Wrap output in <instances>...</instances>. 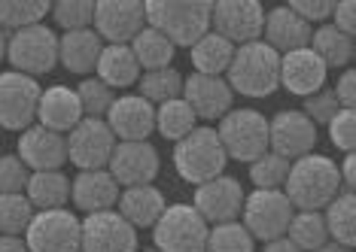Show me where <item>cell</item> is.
I'll return each instance as SVG.
<instances>
[{
	"label": "cell",
	"instance_id": "53",
	"mask_svg": "<svg viewBox=\"0 0 356 252\" xmlns=\"http://www.w3.org/2000/svg\"><path fill=\"white\" fill-rule=\"evenodd\" d=\"M137 252H159L156 246H149V249H137Z\"/></svg>",
	"mask_w": 356,
	"mask_h": 252
},
{
	"label": "cell",
	"instance_id": "8",
	"mask_svg": "<svg viewBox=\"0 0 356 252\" xmlns=\"http://www.w3.org/2000/svg\"><path fill=\"white\" fill-rule=\"evenodd\" d=\"M293 204L283 194V189H253L244 198L241 210V225L250 231L253 240L268 243L274 237H283L293 222Z\"/></svg>",
	"mask_w": 356,
	"mask_h": 252
},
{
	"label": "cell",
	"instance_id": "31",
	"mask_svg": "<svg viewBox=\"0 0 356 252\" xmlns=\"http://www.w3.org/2000/svg\"><path fill=\"white\" fill-rule=\"evenodd\" d=\"M128 49H131V55L137 58V64H140L143 73L171 67L174 52H177V46L171 43V40H168L165 34H159L156 28H149V24L131 40V43H128Z\"/></svg>",
	"mask_w": 356,
	"mask_h": 252
},
{
	"label": "cell",
	"instance_id": "5",
	"mask_svg": "<svg viewBox=\"0 0 356 252\" xmlns=\"http://www.w3.org/2000/svg\"><path fill=\"white\" fill-rule=\"evenodd\" d=\"M216 137L229 158L253 165L256 158L268 152V119L250 107L229 110L216 125Z\"/></svg>",
	"mask_w": 356,
	"mask_h": 252
},
{
	"label": "cell",
	"instance_id": "39",
	"mask_svg": "<svg viewBox=\"0 0 356 252\" xmlns=\"http://www.w3.org/2000/svg\"><path fill=\"white\" fill-rule=\"evenodd\" d=\"M76 97H79V107H83V116L86 119H104L110 110V103L116 101L113 88H107L98 76H88L79 83L76 88Z\"/></svg>",
	"mask_w": 356,
	"mask_h": 252
},
{
	"label": "cell",
	"instance_id": "16",
	"mask_svg": "<svg viewBox=\"0 0 356 252\" xmlns=\"http://www.w3.org/2000/svg\"><path fill=\"white\" fill-rule=\"evenodd\" d=\"M159 152L149 140L140 143H116L110 156V176L116 180L119 189H134V185H152V180L159 176Z\"/></svg>",
	"mask_w": 356,
	"mask_h": 252
},
{
	"label": "cell",
	"instance_id": "38",
	"mask_svg": "<svg viewBox=\"0 0 356 252\" xmlns=\"http://www.w3.org/2000/svg\"><path fill=\"white\" fill-rule=\"evenodd\" d=\"M34 213L37 210L31 207V201L25 194H0V234L25 237Z\"/></svg>",
	"mask_w": 356,
	"mask_h": 252
},
{
	"label": "cell",
	"instance_id": "40",
	"mask_svg": "<svg viewBox=\"0 0 356 252\" xmlns=\"http://www.w3.org/2000/svg\"><path fill=\"white\" fill-rule=\"evenodd\" d=\"M49 12L64 34L67 31H86L95 22V0H61Z\"/></svg>",
	"mask_w": 356,
	"mask_h": 252
},
{
	"label": "cell",
	"instance_id": "52",
	"mask_svg": "<svg viewBox=\"0 0 356 252\" xmlns=\"http://www.w3.org/2000/svg\"><path fill=\"white\" fill-rule=\"evenodd\" d=\"M6 58V31H0V61Z\"/></svg>",
	"mask_w": 356,
	"mask_h": 252
},
{
	"label": "cell",
	"instance_id": "36",
	"mask_svg": "<svg viewBox=\"0 0 356 252\" xmlns=\"http://www.w3.org/2000/svg\"><path fill=\"white\" fill-rule=\"evenodd\" d=\"M52 6L46 0H0V31H22L40 24Z\"/></svg>",
	"mask_w": 356,
	"mask_h": 252
},
{
	"label": "cell",
	"instance_id": "20",
	"mask_svg": "<svg viewBox=\"0 0 356 252\" xmlns=\"http://www.w3.org/2000/svg\"><path fill=\"white\" fill-rule=\"evenodd\" d=\"M31 174L37 170H61L67 165V137L55 134L43 125H31L19 137V152H15Z\"/></svg>",
	"mask_w": 356,
	"mask_h": 252
},
{
	"label": "cell",
	"instance_id": "49",
	"mask_svg": "<svg viewBox=\"0 0 356 252\" xmlns=\"http://www.w3.org/2000/svg\"><path fill=\"white\" fill-rule=\"evenodd\" d=\"M262 252H302V249H298L296 243L289 240L286 234H283V237H274V240H268V243H265V246H262Z\"/></svg>",
	"mask_w": 356,
	"mask_h": 252
},
{
	"label": "cell",
	"instance_id": "21",
	"mask_svg": "<svg viewBox=\"0 0 356 252\" xmlns=\"http://www.w3.org/2000/svg\"><path fill=\"white\" fill-rule=\"evenodd\" d=\"M326 76H329V67L311 52V46L280 55V85L289 94L296 97L317 94L320 88H326Z\"/></svg>",
	"mask_w": 356,
	"mask_h": 252
},
{
	"label": "cell",
	"instance_id": "28",
	"mask_svg": "<svg viewBox=\"0 0 356 252\" xmlns=\"http://www.w3.org/2000/svg\"><path fill=\"white\" fill-rule=\"evenodd\" d=\"M25 198L31 201V207L37 213H43V210H64L70 201V180L61 170H37L28 180Z\"/></svg>",
	"mask_w": 356,
	"mask_h": 252
},
{
	"label": "cell",
	"instance_id": "11",
	"mask_svg": "<svg viewBox=\"0 0 356 252\" xmlns=\"http://www.w3.org/2000/svg\"><path fill=\"white\" fill-rule=\"evenodd\" d=\"M147 28V3L140 0H98L92 31L104 46H128Z\"/></svg>",
	"mask_w": 356,
	"mask_h": 252
},
{
	"label": "cell",
	"instance_id": "45",
	"mask_svg": "<svg viewBox=\"0 0 356 252\" xmlns=\"http://www.w3.org/2000/svg\"><path fill=\"white\" fill-rule=\"evenodd\" d=\"M289 10H293L302 22L317 24V22L332 19V10H335V3H329V0H293V3H289Z\"/></svg>",
	"mask_w": 356,
	"mask_h": 252
},
{
	"label": "cell",
	"instance_id": "2",
	"mask_svg": "<svg viewBox=\"0 0 356 252\" xmlns=\"http://www.w3.org/2000/svg\"><path fill=\"white\" fill-rule=\"evenodd\" d=\"M225 83L241 97H253V101L271 97L280 88V55L262 40L234 46Z\"/></svg>",
	"mask_w": 356,
	"mask_h": 252
},
{
	"label": "cell",
	"instance_id": "4",
	"mask_svg": "<svg viewBox=\"0 0 356 252\" xmlns=\"http://www.w3.org/2000/svg\"><path fill=\"white\" fill-rule=\"evenodd\" d=\"M210 6L201 0H149L147 24L165 34L174 46H195L210 31Z\"/></svg>",
	"mask_w": 356,
	"mask_h": 252
},
{
	"label": "cell",
	"instance_id": "34",
	"mask_svg": "<svg viewBox=\"0 0 356 252\" xmlns=\"http://www.w3.org/2000/svg\"><path fill=\"white\" fill-rule=\"evenodd\" d=\"M137 83H140V97L147 103H152V107H161V103L183 97V73L174 67L147 70V73H140Z\"/></svg>",
	"mask_w": 356,
	"mask_h": 252
},
{
	"label": "cell",
	"instance_id": "1",
	"mask_svg": "<svg viewBox=\"0 0 356 252\" xmlns=\"http://www.w3.org/2000/svg\"><path fill=\"white\" fill-rule=\"evenodd\" d=\"M283 185H286L283 194L289 198L293 210H305V213H323V207L338 192H344L338 165L329 156H320V152H311V156L293 161Z\"/></svg>",
	"mask_w": 356,
	"mask_h": 252
},
{
	"label": "cell",
	"instance_id": "12",
	"mask_svg": "<svg viewBox=\"0 0 356 252\" xmlns=\"http://www.w3.org/2000/svg\"><path fill=\"white\" fill-rule=\"evenodd\" d=\"M265 10L256 0H220L210 6V31L229 40L232 46H244L262 40Z\"/></svg>",
	"mask_w": 356,
	"mask_h": 252
},
{
	"label": "cell",
	"instance_id": "47",
	"mask_svg": "<svg viewBox=\"0 0 356 252\" xmlns=\"http://www.w3.org/2000/svg\"><path fill=\"white\" fill-rule=\"evenodd\" d=\"M332 94H335V101H338L341 110H353V103H356V73L344 70L341 76H338L335 88H332Z\"/></svg>",
	"mask_w": 356,
	"mask_h": 252
},
{
	"label": "cell",
	"instance_id": "17",
	"mask_svg": "<svg viewBox=\"0 0 356 252\" xmlns=\"http://www.w3.org/2000/svg\"><path fill=\"white\" fill-rule=\"evenodd\" d=\"M137 231L125 222L116 210L92 213L83 219V240L79 252H137Z\"/></svg>",
	"mask_w": 356,
	"mask_h": 252
},
{
	"label": "cell",
	"instance_id": "13",
	"mask_svg": "<svg viewBox=\"0 0 356 252\" xmlns=\"http://www.w3.org/2000/svg\"><path fill=\"white\" fill-rule=\"evenodd\" d=\"M317 146V125L302 110H280L268 119V152L286 158L289 165L311 156Z\"/></svg>",
	"mask_w": 356,
	"mask_h": 252
},
{
	"label": "cell",
	"instance_id": "37",
	"mask_svg": "<svg viewBox=\"0 0 356 252\" xmlns=\"http://www.w3.org/2000/svg\"><path fill=\"white\" fill-rule=\"evenodd\" d=\"M204 252H256V240L241 222L210 225Z\"/></svg>",
	"mask_w": 356,
	"mask_h": 252
},
{
	"label": "cell",
	"instance_id": "23",
	"mask_svg": "<svg viewBox=\"0 0 356 252\" xmlns=\"http://www.w3.org/2000/svg\"><path fill=\"white\" fill-rule=\"evenodd\" d=\"M83 119H86V116H83V107H79L76 88L49 85L43 94H40V103H37V125H43V128H49V131H55V134H64V137H67Z\"/></svg>",
	"mask_w": 356,
	"mask_h": 252
},
{
	"label": "cell",
	"instance_id": "26",
	"mask_svg": "<svg viewBox=\"0 0 356 252\" xmlns=\"http://www.w3.org/2000/svg\"><path fill=\"white\" fill-rule=\"evenodd\" d=\"M165 194H161L156 185H134V189H122L119 194L116 213L131 225L134 231L140 228H152V225L165 213Z\"/></svg>",
	"mask_w": 356,
	"mask_h": 252
},
{
	"label": "cell",
	"instance_id": "6",
	"mask_svg": "<svg viewBox=\"0 0 356 252\" xmlns=\"http://www.w3.org/2000/svg\"><path fill=\"white\" fill-rule=\"evenodd\" d=\"M6 61L15 73L37 79L55 70L58 64V34L49 24H31V28L6 34Z\"/></svg>",
	"mask_w": 356,
	"mask_h": 252
},
{
	"label": "cell",
	"instance_id": "35",
	"mask_svg": "<svg viewBox=\"0 0 356 252\" xmlns=\"http://www.w3.org/2000/svg\"><path fill=\"white\" fill-rule=\"evenodd\" d=\"M286 237L296 243L302 252H317L320 246L329 243V231L326 222H323V213H305V210H296L293 222L286 228Z\"/></svg>",
	"mask_w": 356,
	"mask_h": 252
},
{
	"label": "cell",
	"instance_id": "44",
	"mask_svg": "<svg viewBox=\"0 0 356 252\" xmlns=\"http://www.w3.org/2000/svg\"><path fill=\"white\" fill-rule=\"evenodd\" d=\"M341 110L335 101V94H332V88H320L317 94L305 97V116L314 121V125H329V119L335 116V112Z\"/></svg>",
	"mask_w": 356,
	"mask_h": 252
},
{
	"label": "cell",
	"instance_id": "51",
	"mask_svg": "<svg viewBox=\"0 0 356 252\" xmlns=\"http://www.w3.org/2000/svg\"><path fill=\"white\" fill-rule=\"evenodd\" d=\"M317 252H353V249H347V246H341V243H326V246H320Z\"/></svg>",
	"mask_w": 356,
	"mask_h": 252
},
{
	"label": "cell",
	"instance_id": "33",
	"mask_svg": "<svg viewBox=\"0 0 356 252\" xmlns=\"http://www.w3.org/2000/svg\"><path fill=\"white\" fill-rule=\"evenodd\" d=\"M198 128V116L192 112V107L177 97V101H168L156 107V131L171 143H180L186 134H192Z\"/></svg>",
	"mask_w": 356,
	"mask_h": 252
},
{
	"label": "cell",
	"instance_id": "43",
	"mask_svg": "<svg viewBox=\"0 0 356 252\" xmlns=\"http://www.w3.org/2000/svg\"><path fill=\"white\" fill-rule=\"evenodd\" d=\"M329 140L335 143V149H341L344 156L353 152L356 143V112L353 110H338L335 116L329 119Z\"/></svg>",
	"mask_w": 356,
	"mask_h": 252
},
{
	"label": "cell",
	"instance_id": "25",
	"mask_svg": "<svg viewBox=\"0 0 356 252\" xmlns=\"http://www.w3.org/2000/svg\"><path fill=\"white\" fill-rule=\"evenodd\" d=\"M101 52H104V40L92 28L67 31V34L58 37V64L67 73H76V76L95 73Z\"/></svg>",
	"mask_w": 356,
	"mask_h": 252
},
{
	"label": "cell",
	"instance_id": "15",
	"mask_svg": "<svg viewBox=\"0 0 356 252\" xmlns=\"http://www.w3.org/2000/svg\"><path fill=\"white\" fill-rule=\"evenodd\" d=\"M244 185H241L234 176H216L204 185H195V198H192V207L195 213L204 219L207 225H222V222H238L241 210H244Z\"/></svg>",
	"mask_w": 356,
	"mask_h": 252
},
{
	"label": "cell",
	"instance_id": "9",
	"mask_svg": "<svg viewBox=\"0 0 356 252\" xmlns=\"http://www.w3.org/2000/svg\"><path fill=\"white\" fill-rule=\"evenodd\" d=\"M79 240H83V219L67 207L34 213L25 231L28 252H79Z\"/></svg>",
	"mask_w": 356,
	"mask_h": 252
},
{
	"label": "cell",
	"instance_id": "7",
	"mask_svg": "<svg viewBox=\"0 0 356 252\" xmlns=\"http://www.w3.org/2000/svg\"><path fill=\"white\" fill-rule=\"evenodd\" d=\"M210 225L192 204H168L152 225V246L159 252H204Z\"/></svg>",
	"mask_w": 356,
	"mask_h": 252
},
{
	"label": "cell",
	"instance_id": "48",
	"mask_svg": "<svg viewBox=\"0 0 356 252\" xmlns=\"http://www.w3.org/2000/svg\"><path fill=\"white\" fill-rule=\"evenodd\" d=\"M338 176H341V189L353 192V185H356V158H353V152L350 156H344V161L338 165Z\"/></svg>",
	"mask_w": 356,
	"mask_h": 252
},
{
	"label": "cell",
	"instance_id": "27",
	"mask_svg": "<svg viewBox=\"0 0 356 252\" xmlns=\"http://www.w3.org/2000/svg\"><path fill=\"white\" fill-rule=\"evenodd\" d=\"M95 76L107 88H113V92L116 88H131L140 79V64H137L128 46H104L98 67H95Z\"/></svg>",
	"mask_w": 356,
	"mask_h": 252
},
{
	"label": "cell",
	"instance_id": "30",
	"mask_svg": "<svg viewBox=\"0 0 356 252\" xmlns=\"http://www.w3.org/2000/svg\"><path fill=\"white\" fill-rule=\"evenodd\" d=\"M232 55H234V46L229 40H222L220 34H213V31H207L195 46H189L192 67H195V73H201V76H225V70H229V64H232Z\"/></svg>",
	"mask_w": 356,
	"mask_h": 252
},
{
	"label": "cell",
	"instance_id": "3",
	"mask_svg": "<svg viewBox=\"0 0 356 252\" xmlns=\"http://www.w3.org/2000/svg\"><path fill=\"white\" fill-rule=\"evenodd\" d=\"M229 156H225L216 128L198 125L192 134H186L180 143H174V167L180 180L192 185H204L225 174Z\"/></svg>",
	"mask_w": 356,
	"mask_h": 252
},
{
	"label": "cell",
	"instance_id": "50",
	"mask_svg": "<svg viewBox=\"0 0 356 252\" xmlns=\"http://www.w3.org/2000/svg\"><path fill=\"white\" fill-rule=\"evenodd\" d=\"M0 252H28L25 237H10V234H0Z\"/></svg>",
	"mask_w": 356,
	"mask_h": 252
},
{
	"label": "cell",
	"instance_id": "32",
	"mask_svg": "<svg viewBox=\"0 0 356 252\" xmlns=\"http://www.w3.org/2000/svg\"><path fill=\"white\" fill-rule=\"evenodd\" d=\"M311 52L326 64V67H347L356 55V43L353 37L341 34L332 24H320L317 31L311 34Z\"/></svg>",
	"mask_w": 356,
	"mask_h": 252
},
{
	"label": "cell",
	"instance_id": "22",
	"mask_svg": "<svg viewBox=\"0 0 356 252\" xmlns=\"http://www.w3.org/2000/svg\"><path fill=\"white\" fill-rule=\"evenodd\" d=\"M119 194H122V189L110 176V170H79L74 180H70V201L86 216L116 210Z\"/></svg>",
	"mask_w": 356,
	"mask_h": 252
},
{
	"label": "cell",
	"instance_id": "24",
	"mask_svg": "<svg viewBox=\"0 0 356 252\" xmlns=\"http://www.w3.org/2000/svg\"><path fill=\"white\" fill-rule=\"evenodd\" d=\"M311 24L302 22L289 6H277V10L265 12V28H262V43H268L277 55L296 52V49L311 46Z\"/></svg>",
	"mask_w": 356,
	"mask_h": 252
},
{
	"label": "cell",
	"instance_id": "14",
	"mask_svg": "<svg viewBox=\"0 0 356 252\" xmlns=\"http://www.w3.org/2000/svg\"><path fill=\"white\" fill-rule=\"evenodd\" d=\"M116 137L104 119H83L67 134V161L79 170H107Z\"/></svg>",
	"mask_w": 356,
	"mask_h": 252
},
{
	"label": "cell",
	"instance_id": "46",
	"mask_svg": "<svg viewBox=\"0 0 356 252\" xmlns=\"http://www.w3.org/2000/svg\"><path fill=\"white\" fill-rule=\"evenodd\" d=\"M332 28H338L347 37L356 34V3L353 0H341V3H335V10H332Z\"/></svg>",
	"mask_w": 356,
	"mask_h": 252
},
{
	"label": "cell",
	"instance_id": "19",
	"mask_svg": "<svg viewBox=\"0 0 356 252\" xmlns=\"http://www.w3.org/2000/svg\"><path fill=\"white\" fill-rule=\"evenodd\" d=\"M183 101L192 107L198 121H220L225 112L234 110V92L225 83V76L189 73V79H183Z\"/></svg>",
	"mask_w": 356,
	"mask_h": 252
},
{
	"label": "cell",
	"instance_id": "29",
	"mask_svg": "<svg viewBox=\"0 0 356 252\" xmlns=\"http://www.w3.org/2000/svg\"><path fill=\"white\" fill-rule=\"evenodd\" d=\"M323 222H326L329 240L353 249L356 243V198L353 192H338L335 198L323 207Z\"/></svg>",
	"mask_w": 356,
	"mask_h": 252
},
{
	"label": "cell",
	"instance_id": "10",
	"mask_svg": "<svg viewBox=\"0 0 356 252\" xmlns=\"http://www.w3.org/2000/svg\"><path fill=\"white\" fill-rule=\"evenodd\" d=\"M40 94H43V88H40L37 79L15 70L0 73V128L28 131L37 121Z\"/></svg>",
	"mask_w": 356,
	"mask_h": 252
},
{
	"label": "cell",
	"instance_id": "41",
	"mask_svg": "<svg viewBox=\"0 0 356 252\" xmlns=\"http://www.w3.org/2000/svg\"><path fill=\"white\" fill-rule=\"evenodd\" d=\"M289 174V161L274 156V152H265L262 158H256L250 165V180H253L256 189H283Z\"/></svg>",
	"mask_w": 356,
	"mask_h": 252
},
{
	"label": "cell",
	"instance_id": "42",
	"mask_svg": "<svg viewBox=\"0 0 356 252\" xmlns=\"http://www.w3.org/2000/svg\"><path fill=\"white\" fill-rule=\"evenodd\" d=\"M31 170L19 156H0V194H25Z\"/></svg>",
	"mask_w": 356,
	"mask_h": 252
},
{
	"label": "cell",
	"instance_id": "18",
	"mask_svg": "<svg viewBox=\"0 0 356 252\" xmlns=\"http://www.w3.org/2000/svg\"><path fill=\"white\" fill-rule=\"evenodd\" d=\"M104 121L116 137V143H140L156 131V107L140 94H122L110 103Z\"/></svg>",
	"mask_w": 356,
	"mask_h": 252
}]
</instances>
